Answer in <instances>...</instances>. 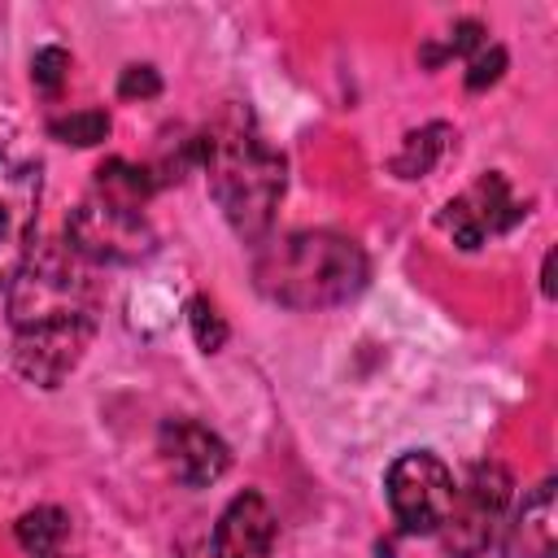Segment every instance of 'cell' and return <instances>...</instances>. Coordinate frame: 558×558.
<instances>
[{
  "label": "cell",
  "mask_w": 558,
  "mask_h": 558,
  "mask_svg": "<svg viewBox=\"0 0 558 558\" xmlns=\"http://www.w3.org/2000/svg\"><path fill=\"white\" fill-rule=\"evenodd\" d=\"M13 366L39 388H57L96 336V283L65 244H35L9 283Z\"/></svg>",
  "instance_id": "cell-1"
},
{
  "label": "cell",
  "mask_w": 558,
  "mask_h": 558,
  "mask_svg": "<svg viewBox=\"0 0 558 558\" xmlns=\"http://www.w3.org/2000/svg\"><path fill=\"white\" fill-rule=\"evenodd\" d=\"M192 144L231 231L244 244H262L275 227V209L283 196V157L262 140L244 105L222 109L218 122Z\"/></svg>",
  "instance_id": "cell-2"
},
{
  "label": "cell",
  "mask_w": 558,
  "mask_h": 558,
  "mask_svg": "<svg viewBox=\"0 0 558 558\" xmlns=\"http://www.w3.org/2000/svg\"><path fill=\"white\" fill-rule=\"evenodd\" d=\"M253 279L275 305L331 310L366 288V253L336 231H292L262 244Z\"/></svg>",
  "instance_id": "cell-3"
},
{
  "label": "cell",
  "mask_w": 558,
  "mask_h": 558,
  "mask_svg": "<svg viewBox=\"0 0 558 558\" xmlns=\"http://www.w3.org/2000/svg\"><path fill=\"white\" fill-rule=\"evenodd\" d=\"M65 248L83 262L131 266L157 248V235H153L144 209H126L100 192H87L78 201V209H70V218H65Z\"/></svg>",
  "instance_id": "cell-4"
},
{
  "label": "cell",
  "mask_w": 558,
  "mask_h": 558,
  "mask_svg": "<svg viewBox=\"0 0 558 558\" xmlns=\"http://www.w3.org/2000/svg\"><path fill=\"white\" fill-rule=\"evenodd\" d=\"M510 471L501 462H475L462 480V488H453V506L440 523V541L449 558H480L510 506Z\"/></svg>",
  "instance_id": "cell-5"
},
{
  "label": "cell",
  "mask_w": 558,
  "mask_h": 558,
  "mask_svg": "<svg viewBox=\"0 0 558 558\" xmlns=\"http://www.w3.org/2000/svg\"><path fill=\"white\" fill-rule=\"evenodd\" d=\"M384 488H388V506H392L401 532H414V536L440 532V523H445V514H449V506H453V475H449V466H445L436 453H427V449L401 453V458L388 466Z\"/></svg>",
  "instance_id": "cell-6"
},
{
  "label": "cell",
  "mask_w": 558,
  "mask_h": 558,
  "mask_svg": "<svg viewBox=\"0 0 558 558\" xmlns=\"http://www.w3.org/2000/svg\"><path fill=\"white\" fill-rule=\"evenodd\" d=\"M44 174L35 161L0 153V292L17 279L35 248V218H39Z\"/></svg>",
  "instance_id": "cell-7"
},
{
  "label": "cell",
  "mask_w": 558,
  "mask_h": 558,
  "mask_svg": "<svg viewBox=\"0 0 558 558\" xmlns=\"http://www.w3.org/2000/svg\"><path fill=\"white\" fill-rule=\"evenodd\" d=\"M523 201L510 192L506 174L488 170L475 187H466L462 196H453L445 209H440V227L453 235L458 248H480L484 240L510 231L514 222H523Z\"/></svg>",
  "instance_id": "cell-8"
},
{
  "label": "cell",
  "mask_w": 558,
  "mask_h": 558,
  "mask_svg": "<svg viewBox=\"0 0 558 558\" xmlns=\"http://www.w3.org/2000/svg\"><path fill=\"white\" fill-rule=\"evenodd\" d=\"M157 445H161V458L174 471V480L187 484V488H209L231 466L227 440L218 432H209L205 423H196V418H166Z\"/></svg>",
  "instance_id": "cell-9"
},
{
  "label": "cell",
  "mask_w": 558,
  "mask_h": 558,
  "mask_svg": "<svg viewBox=\"0 0 558 558\" xmlns=\"http://www.w3.org/2000/svg\"><path fill=\"white\" fill-rule=\"evenodd\" d=\"M275 514L262 493H235L214 527V558H270Z\"/></svg>",
  "instance_id": "cell-10"
},
{
  "label": "cell",
  "mask_w": 558,
  "mask_h": 558,
  "mask_svg": "<svg viewBox=\"0 0 558 558\" xmlns=\"http://www.w3.org/2000/svg\"><path fill=\"white\" fill-rule=\"evenodd\" d=\"M554 554H558L554 480H541L523 497V506H519V514H514V523L506 532V558H554Z\"/></svg>",
  "instance_id": "cell-11"
},
{
  "label": "cell",
  "mask_w": 558,
  "mask_h": 558,
  "mask_svg": "<svg viewBox=\"0 0 558 558\" xmlns=\"http://www.w3.org/2000/svg\"><path fill=\"white\" fill-rule=\"evenodd\" d=\"M153 187H157V179L144 166H131L122 157H109L96 170V183H92V192H100V196H109V201H118L126 209H144L148 196H153Z\"/></svg>",
  "instance_id": "cell-12"
},
{
  "label": "cell",
  "mask_w": 558,
  "mask_h": 558,
  "mask_svg": "<svg viewBox=\"0 0 558 558\" xmlns=\"http://www.w3.org/2000/svg\"><path fill=\"white\" fill-rule=\"evenodd\" d=\"M13 532H17V545H22L26 554L44 558V554H57V549H61V541H65V532H70V514L57 510V506H35V510H26V514L17 519Z\"/></svg>",
  "instance_id": "cell-13"
},
{
  "label": "cell",
  "mask_w": 558,
  "mask_h": 558,
  "mask_svg": "<svg viewBox=\"0 0 558 558\" xmlns=\"http://www.w3.org/2000/svg\"><path fill=\"white\" fill-rule=\"evenodd\" d=\"M445 140H449V126H427V131H418V135H410L405 140V148L392 157V170L401 174V179H418V174H427L432 166H436V157L445 153Z\"/></svg>",
  "instance_id": "cell-14"
},
{
  "label": "cell",
  "mask_w": 558,
  "mask_h": 558,
  "mask_svg": "<svg viewBox=\"0 0 558 558\" xmlns=\"http://www.w3.org/2000/svg\"><path fill=\"white\" fill-rule=\"evenodd\" d=\"M48 131H52V140H61V144L92 148V144H100V140L109 135V113H105V109H74V113H65V118H52Z\"/></svg>",
  "instance_id": "cell-15"
},
{
  "label": "cell",
  "mask_w": 558,
  "mask_h": 558,
  "mask_svg": "<svg viewBox=\"0 0 558 558\" xmlns=\"http://www.w3.org/2000/svg\"><path fill=\"white\" fill-rule=\"evenodd\" d=\"M187 318H192V331H196V344L205 349V353H218L222 344H227V323H222V314L205 301V296H192V305H187Z\"/></svg>",
  "instance_id": "cell-16"
},
{
  "label": "cell",
  "mask_w": 558,
  "mask_h": 558,
  "mask_svg": "<svg viewBox=\"0 0 558 558\" xmlns=\"http://www.w3.org/2000/svg\"><path fill=\"white\" fill-rule=\"evenodd\" d=\"M65 70H70L65 48H39V52H35V61H31V78H35V87H39V92H48V96H57V92H61Z\"/></svg>",
  "instance_id": "cell-17"
},
{
  "label": "cell",
  "mask_w": 558,
  "mask_h": 558,
  "mask_svg": "<svg viewBox=\"0 0 558 558\" xmlns=\"http://www.w3.org/2000/svg\"><path fill=\"white\" fill-rule=\"evenodd\" d=\"M501 70H506V52L493 44L488 52L480 48L475 57H471V70H466V87L471 92H484V87H493L497 78H501Z\"/></svg>",
  "instance_id": "cell-18"
},
{
  "label": "cell",
  "mask_w": 558,
  "mask_h": 558,
  "mask_svg": "<svg viewBox=\"0 0 558 558\" xmlns=\"http://www.w3.org/2000/svg\"><path fill=\"white\" fill-rule=\"evenodd\" d=\"M475 48H484V26H480V22H458V26L449 31L445 48H440L427 65H436V61H445V57H466V52H475Z\"/></svg>",
  "instance_id": "cell-19"
},
{
  "label": "cell",
  "mask_w": 558,
  "mask_h": 558,
  "mask_svg": "<svg viewBox=\"0 0 558 558\" xmlns=\"http://www.w3.org/2000/svg\"><path fill=\"white\" fill-rule=\"evenodd\" d=\"M157 92H161V74L153 65H126L122 78H118V96H126V100H135V96L148 100Z\"/></svg>",
  "instance_id": "cell-20"
},
{
  "label": "cell",
  "mask_w": 558,
  "mask_h": 558,
  "mask_svg": "<svg viewBox=\"0 0 558 558\" xmlns=\"http://www.w3.org/2000/svg\"><path fill=\"white\" fill-rule=\"evenodd\" d=\"M44 558H70V554H61V549H57V554H44Z\"/></svg>",
  "instance_id": "cell-21"
}]
</instances>
